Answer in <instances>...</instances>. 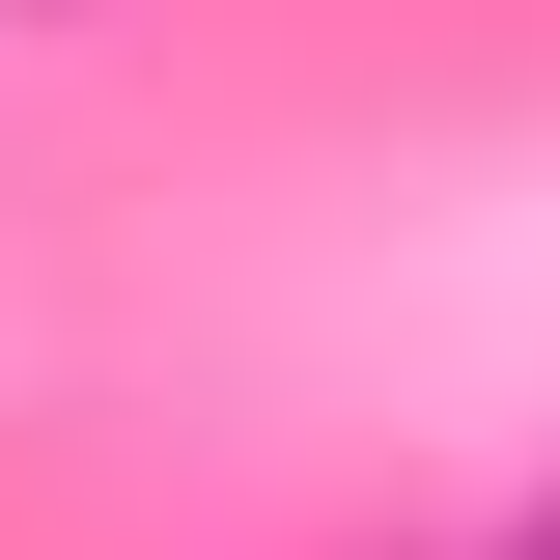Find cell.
I'll return each mask as SVG.
<instances>
[{
  "label": "cell",
  "mask_w": 560,
  "mask_h": 560,
  "mask_svg": "<svg viewBox=\"0 0 560 560\" xmlns=\"http://www.w3.org/2000/svg\"><path fill=\"white\" fill-rule=\"evenodd\" d=\"M504 560H560V504H533V533H504Z\"/></svg>",
  "instance_id": "1"
}]
</instances>
